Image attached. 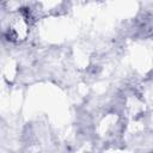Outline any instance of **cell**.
I'll return each instance as SVG.
<instances>
[{
	"instance_id": "obj_1",
	"label": "cell",
	"mask_w": 153,
	"mask_h": 153,
	"mask_svg": "<svg viewBox=\"0 0 153 153\" xmlns=\"http://www.w3.org/2000/svg\"><path fill=\"white\" fill-rule=\"evenodd\" d=\"M29 20L25 14L18 13L8 26V37L13 41H22L29 32Z\"/></svg>"
}]
</instances>
